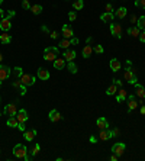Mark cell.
Returning a JSON list of instances; mask_svg holds the SVG:
<instances>
[{
    "label": "cell",
    "mask_w": 145,
    "mask_h": 161,
    "mask_svg": "<svg viewBox=\"0 0 145 161\" xmlns=\"http://www.w3.org/2000/svg\"><path fill=\"white\" fill-rule=\"evenodd\" d=\"M13 155L16 158H20V160H25V161H29L31 157H28V150L23 144H16L13 147Z\"/></svg>",
    "instance_id": "obj_1"
},
{
    "label": "cell",
    "mask_w": 145,
    "mask_h": 161,
    "mask_svg": "<svg viewBox=\"0 0 145 161\" xmlns=\"http://www.w3.org/2000/svg\"><path fill=\"white\" fill-rule=\"evenodd\" d=\"M58 58V48L57 47H50L44 51V60L45 61H55Z\"/></svg>",
    "instance_id": "obj_2"
},
{
    "label": "cell",
    "mask_w": 145,
    "mask_h": 161,
    "mask_svg": "<svg viewBox=\"0 0 145 161\" xmlns=\"http://www.w3.org/2000/svg\"><path fill=\"white\" fill-rule=\"evenodd\" d=\"M124 77H125V80L129 83V84H136V76H135V71L134 70H131V67H128L126 70H125V73H124Z\"/></svg>",
    "instance_id": "obj_3"
},
{
    "label": "cell",
    "mask_w": 145,
    "mask_h": 161,
    "mask_svg": "<svg viewBox=\"0 0 145 161\" xmlns=\"http://www.w3.org/2000/svg\"><path fill=\"white\" fill-rule=\"evenodd\" d=\"M3 113L6 115V116H16V113H17V107L15 103H9L5 106L3 109Z\"/></svg>",
    "instance_id": "obj_4"
},
{
    "label": "cell",
    "mask_w": 145,
    "mask_h": 161,
    "mask_svg": "<svg viewBox=\"0 0 145 161\" xmlns=\"http://www.w3.org/2000/svg\"><path fill=\"white\" fill-rule=\"evenodd\" d=\"M12 74V70L7 67V65H3V64H0V81H3L6 78H9Z\"/></svg>",
    "instance_id": "obj_5"
},
{
    "label": "cell",
    "mask_w": 145,
    "mask_h": 161,
    "mask_svg": "<svg viewBox=\"0 0 145 161\" xmlns=\"http://www.w3.org/2000/svg\"><path fill=\"white\" fill-rule=\"evenodd\" d=\"M125 150H126V145H125V144H122V142H116V144L112 147V152H113V154H116L117 157L124 155Z\"/></svg>",
    "instance_id": "obj_6"
},
{
    "label": "cell",
    "mask_w": 145,
    "mask_h": 161,
    "mask_svg": "<svg viewBox=\"0 0 145 161\" xmlns=\"http://www.w3.org/2000/svg\"><path fill=\"white\" fill-rule=\"evenodd\" d=\"M20 81H22V84H25L28 87V86H34V83L36 81V78L32 74H22L20 76Z\"/></svg>",
    "instance_id": "obj_7"
},
{
    "label": "cell",
    "mask_w": 145,
    "mask_h": 161,
    "mask_svg": "<svg viewBox=\"0 0 145 161\" xmlns=\"http://www.w3.org/2000/svg\"><path fill=\"white\" fill-rule=\"evenodd\" d=\"M110 32L115 38H119L122 36V26H120L119 23H110Z\"/></svg>",
    "instance_id": "obj_8"
},
{
    "label": "cell",
    "mask_w": 145,
    "mask_h": 161,
    "mask_svg": "<svg viewBox=\"0 0 145 161\" xmlns=\"http://www.w3.org/2000/svg\"><path fill=\"white\" fill-rule=\"evenodd\" d=\"M28 118H29V116H28V112H26L25 109L17 110V113H16V119H17L19 123H26Z\"/></svg>",
    "instance_id": "obj_9"
},
{
    "label": "cell",
    "mask_w": 145,
    "mask_h": 161,
    "mask_svg": "<svg viewBox=\"0 0 145 161\" xmlns=\"http://www.w3.org/2000/svg\"><path fill=\"white\" fill-rule=\"evenodd\" d=\"M48 118H50V121H51V122H60V121L62 119L61 113H60L57 109H52V110H50V115H48Z\"/></svg>",
    "instance_id": "obj_10"
},
{
    "label": "cell",
    "mask_w": 145,
    "mask_h": 161,
    "mask_svg": "<svg viewBox=\"0 0 145 161\" xmlns=\"http://www.w3.org/2000/svg\"><path fill=\"white\" fill-rule=\"evenodd\" d=\"M12 28V22H10V17H3L2 22H0V29H2L3 32H7L9 29Z\"/></svg>",
    "instance_id": "obj_11"
},
{
    "label": "cell",
    "mask_w": 145,
    "mask_h": 161,
    "mask_svg": "<svg viewBox=\"0 0 145 161\" xmlns=\"http://www.w3.org/2000/svg\"><path fill=\"white\" fill-rule=\"evenodd\" d=\"M125 99H128V91H126L125 89L120 87V89L117 90V95H116V102H117V103H122Z\"/></svg>",
    "instance_id": "obj_12"
},
{
    "label": "cell",
    "mask_w": 145,
    "mask_h": 161,
    "mask_svg": "<svg viewBox=\"0 0 145 161\" xmlns=\"http://www.w3.org/2000/svg\"><path fill=\"white\" fill-rule=\"evenodd\" d=\"M110 138H112V131H109V128L107 129H100V133H99L100 141H107V140H110Z\"/></svg>",
    "instance_id": "obj_13"
},
{
    "label": "cell",
    "mask_w": 145,
    "mask_h": 161,
    "mask_svg": "<svg viewBox=\"0 0 145 161\" xmlns=\"http://www.w3.org/2000/svg\"><path fill=\"white\" fill-rule=\"evenodd\" d=\"M62 35L64 38L67 39H71L72 36H74V32H72V28L70 25H62Z\"/></svg>",
    "instance_id": "obj_14"
},
{
    "label": "cell",
    "mask_w": 145,
    "mask_h": 161,
    "mask_svg": "<svg viewBox=\"0 0 145 161\" xmlns=\"http://www.w3.org/2000/svg\"><path fill=\"white\" fill-rule=\"evenodd\" d=\"M138 107V103H136V100H135V96H128V112L131 113L132 110H135Z\"/></svg>",
    "instance_id": "obj_15"
},
{
    "label": "cell",
    "mask_w": 145,
    "mask_h": 161,
    "mask_svg": "<svg viewBox=\"0 0 145 161\" xmlns=\"http://www.w3.org/2000/svg\"><path fill=\"white\" fill-rule=\"evenodd\" d=\"M76 51H72V50H65L64 51V54H62V57H64V60L65 61H74V58H76Z\"/></svg>",
    "instance_id": "obj_16"
},
{
    "label": "cell",
    "mask_w": 145,
    "mask_h": 161,
    "mask_svg": "<svg viewBox=\"0 0 145 161\" xmlns=\"http://www.w3.org/2000/svg\"><path fill=\"white\" fill-rule=\"evenodd\" d=\"M35 136H36V129H29V131L23 132V138H25L26 141H29V142L35 140Z\"/></svg>",
    "instance_id": "obj_17"
},
{
    "label": "cell",
    "mask_w": 145,
    "mask_h": 161,
    "mask_svg": "<svg viewBox=\"0 0 145 161\" xmlns=\"http://www.w3.org/2000/svg\"><path fill=\"white\" fill-rule=\"evenodd\" d=\"M100 19L105 22V23H112L113 19H115V13H112V12H105V13L100 16Z\"/></svg>",
    "instance_id": "obj_18"
},
{
    "label": "cell",
    "mask_w": 145,
    "mask_h": 161,
    "mask_svg": "<svg viewBox=\"0 0 145 161\" xmlns=\"http://www.w3.org/2000/svg\"><path fill=\"white\" fill-rule=\"evenodd\" d=\"M109 65H110V70H112L113 73H117V71L120 70V62H119V60H116V58H112L110 62H109Z\"/></svg>",
    "instance_id": "obj_19"
},
{
    "label": "cell",
    "mask_w": 145,
    "mask_h": 161,
    "mask_svg": "<svg viewBox=\"0 0 145 161\" xmlns=\"http://www.w3.org/2000/svg\"><path fill=\"white\" fill-rule=\"evenodd\" d=\"M38 78L39 80H50V71L45 70V68H39L38 70Z\"/></svg>",
    "instance_id": "obj_20"
},
{
    "label": "cell",
    "mask_w": 145,
    "mask_h": 161,
    "mask_svg": "<svg viewBox=\"0 0 145 161\" xmlns=\"http://www.w3.org/2000/svg\"><path fill=\"white\" fill-rule=\"evenodd\" d=\"M91 54H93V47L90 44H87L86 47L83 48V51H81V55H83V58H90Z\"/></svg>",
    "instance_id": "obj_21"
},
{
    "label": "cell",
    "mask_w": 145,
    "mask_h": 161,
    "mask_svg": "<svg viewBox=\"0 0 145 161\" xmlns=\"http://www.w3.org/2000/svg\"><path fill=\"white\" fill-rule=\"evenodd\" d=\"M96 123H97V128L99 129H107L109 128V123H107L106 118H103V116H100L97 121H96Z\"/></svg>",
    "instance_id": "obj_22"
},
{
    "label": "cell",
    "mask_w": 145,
    "mask_h": 161,
    "mask_svg": "<svg viewBox=\"0 0 145 161\" xmlns=\"http://www.w3.org/2000/svg\"><path fill=\"white\" fill-rule=\"evenodd\" d=\"M135 91H136V96L139 97V99H142L144 100V97H145V89L141 86V84H135Z\"/></svg>",
    "instance_id": "obj_23"
},
{
    "label": "cell",
    "mask_w": 145,
    "mask_h": 161,
    "mask_svg": "<svg viewBox=\"0 0 145 161\" xmlns=\"http://www.w3.org/2000/svg\"><path fill=\"white\" fill-rule=\"evenodd\" d=\"M139 34H141V29H139L138 26H131V28L128 29V35L132 36V38H138Z\"/></svg>",
    "instance_id": "obj_24"
},
{
    "label": "cell",
    "mask_w": 145,
    "mask_h": 161,
    "mask_svg": "<svg viewBox=\"0 0 145 161\" xmlns=\"http://www.w3.org/2000/svg\"><path fill=\"white\" fill-rule=\"evenodd\" d=\"M54 67L57 68V70H62V68L65 67V60H64V57H62V58H57V60L54 61Z\"/></svg>",
    "instance_id": "obj_25"
},
{
    "label": "cell",
    "mask_w": 145,
    "mask_h": 161,
    "mask_svg": "<svg viewBox=\"0 0 145 161\" xmlns=\"http://www.w3.org/2000/svg\"><path fill=\"white\" fill-rule=\"evenodd\" d=\"M126 13H128V10H126V7H119L116 12H115V17H119V19H124L125 16H126Z\"/></svg>",
    "instance_id": "obj_26"
},
{
    "label": "cell",
    "mask_w": 145,
    "mask_h": 161,
    "mask_svg": "<svg viewBox=\"0 0 145 161\" xmlns=\"http://www.w3.org/2000/svg\"><path fill=\"white\" fill-rule=\"evenodd\" d=\"M116 93H117V86L112 83V84L107 87V90H106V95H107V96H113V95H116Z\"/></svg>",
    "instance_id": "obj_27"
},
{
    "label": "cell",
    "mask_w": 145,
    "mask_h": 161,
    "mask_svg": "<svg viewBox=\"0 0 145 161\" xmlns=\"http://www.w3.org/2000/svg\"><path fill=\"white\" fill-rule=\"evenodd\" d=\"M7 126H10V128H17L19 126V122H17L16 116H10L7 119Z\"/></svg>",
    "instance_id": "obj_28"
},
{
    "label": "cell",
    "mask_w": 145,
    "mask_h": 161,
    "mask_svg": "<svg viewBox=\"0 0 145 161\" xmlns=\"http://www.w3.org/2000/svg\"><path fill=\"white\" fill-rule=\"evenodd\" d=\"M10 41H12V38H10V35L7 32H3L2 35H0V42L2 44H10Z\"/></svg>",
    "instance_id": "obj_29"
},
{
    "label": "cell",
    "mask_w": 145,
    "mask_h": 161,
    "mask_svg": "<svg viewBox=\"0 0 145 161\" xmlns=\"http://www.w3.org/2000/svg\"><path fill=\"white\" fill-rule=\"evenodd\" d=\"M67 67H68V71L72 73V74H76V73L79 71V68H77V65L74 64V61H70V62L67 64Z\"/></svg>",
    "instance_id": "obj_30"
},
{
    "label": "cell",
    "mask_w": 145,
    "mask_h": 161,
    "mask_svg": "<svg viewBox=\"0 0 145 161\" xmlns=\"http://www.w3.org/2000/svg\"><path fill=\"white\" fill-rule=\"evenodd\" d=\"M136 26H138L141 31H145V16L138 17V20H136Z\"/></svg>",
    "instance_id": "obj_31"
},
{
    "label": "cell",
    "mask_w": 145,
    "mask_h": 161,
    "mask_svg": "<svg viewBox=\"0 0 145 161\" xmlns=\"http://www.w3.org/2000/svg\"><path fill=\"white\" fill-rule=\"evenodd\" d=\"M58 47H61L62 50H68V47H71V41H70V39H67V38H64V39L60 42Z\"/></svg>",
    "instance_id": "obj_32"
},
{
    "label": "cell",
    "mask_w": 145,
    "mask_h": 161,
    "mask_svg": "<svg viewBox=\"0 0 145 161\" xmlns=\"http://www.w3.org/2000/svg\"><path fill=\"white\" fill-rule=\"evenodd\" d=\"M84 6V0H74V3H72V7L76 10H81Z\"/></svg>",
    "instance_id": "obj_33"
},
{
    "label": "cell",
    "mask_w": 145,
    "mask_h": 161,
    "mask_svg": "<svg viewBox=\"0 0 145 161\" xmlns=\"http://www.w3.org/2000/svg\"><path fill=\"white\" fill-rule=\"evenodd\" d=\"M31 12H32L34 15H39V13L42 12V6H41V5H32V6H31Z\"/></svg>",
    "instance_id": "obj_34"
},
{
    "label": "cell",
    "mask_w": 145,
    "mask_h": 161,
    "mask_svg": "<svg viewBox=\"0 0 145 161\" xmlns=\"http://www.w3.org/2000/svg\"><path fill=\"white\" fill-rule=\"evenodd\" d=\"M39 151H41L39 144H35V145L32 147V150H31V155H32V157H36V155L39 154Z\"/></svg>",
    "instance_id": "obj_35"
},
{
    "label": "cell",
    "mask_w": 145,
    "mask_h": 161,
    "mask_svg": "<svg viewBox=\"0 0 145 161\" xmlns=\"http://www.w3.org/2000/svg\"><path fill=\"white\" fill-rule=\"evenodd\" d=\"M12 74H13V77H19L20 78V76L23 74V71H22L20 67H15V70H12Z\"/></svg>",
    "instance_id": "obj_36"
},
{
    "label": "cell",
    "mask_w": 145,
    "mask_h": 161,
    "mask_svg": "<svg viewBox=\"0 0 145 161\" xmlns=\"http://www.w3.org/2000/svg\"><path fill=\"white\" fill-rule=\"evenodd\" d=\"M135 6L139 9H145V0H135Z\"/></svg>",
    "instance_id": "obj_37"
},
{
    "label": "cell",
    "mask_w": 145,
    "mask_h": 161,
    "mask_svg": "<svg viewBox=\"0 0 145 161\" xmlns=\"http://www.w3.org/2000/svg\"><path fill=\"white\" fill-rule=\"evenodd\" d=\"M93 51H94L96 54H103V51H105V50H103L102 45H96V47L93 48Z\"/></svg>",
    "instance_id": "obj_38"
},
{
    "label": "cell",
    "mask_w": 145,
    "mask_h": 161,
    "mask_svg": "<svg viewBox=\"0 0 145 161\" xmlns=\"http://www.w3.org/2000/svg\"><path fill=\"white\" fill-rule=\"evenodd\" d=\"M68 19H70L71 22H74V20L77 19V13H76V12H70V13H68Z\"/></svg>",
    "instance_id": "obj_39"
},
{
    "label": "cell",
    "mask_w": 145,
    "mask_h": 161,
    "mask_svg": "<svg viewBox=\"0 0 145 161\" xmlns=\"http://www.w3.org/2000/svg\"><path fill=\"white\" fill-rule=\"evenodd\" d=\"M22 7L23 9H31V3H29V0H23V2H22Z\"/></svg>",
    "instance_id": "obj_40"
},
{
    "label": "cell",
    "mask_w": 145,
    "mask_h": 161,
    "mask_svg": "<svg viewBox=\"0 0 145 161\" xmlns=\"http://www.w3.org/2000/svg\"><path fill=\"white\" fill-rule=\"evenodd\" d=\"M19 90H20V95H22V96H25V95H26V86H25V84H22Z\"/></svg>",
    "instance_id": "obj_41"
},
{
    "label": "cell",
    "mask_w": 145,
    "mask_h": 161,
    "mask_svg": "<svg viewBox=\"0 0 145 161\" xmlns=\"http://www.w3.org/2000/svg\"><path fill=\"white\" fill-rule=\"evenodd\" d=\"M20 86H22V81H20V80L13 81V87H15V89H20Z\"/></svg>",
    "instance_id": "obj_42"
},
{
    "label": "cell",
    "mask_w": 145,
    "mask_h": 161,
    "mask_svg": "<svg viewBox=\"0 0 145 161\" xmlns=\"http://www.w3.org/2000/svg\"><path fill=\"white\" fill-rule=\"evenodd\" d=\"M138 38H139V41H141V42H145V31H142V32L139 34V36H138Z\"/></svg>",
    "instance_id": "obj_43"
},
{
    "label": "cell",
    "mask_w": 145,
    "mask_h": 161,
    "mask_svg": "<svg viewBox=\"0 0 145 161\" xmlns=\"http://www.w3.org/2000/svg\"><path fill=\"white\" fill-rule=\"evenodd\" d=\"M70 41H71V45H77V44L80 42V41H79V38H74V36H72Z\"/></svg>",
    "instance_id": "obj_44"
},
{
    "label": "cell",
    "mask_w": 145,
    "mask_h": 161,
    "mask_svg": "<svg viewBox=\"0 0 145 161\" xmlns=\"http://www.w3.org/2000/svg\"><path fill=\"white\" fill-rule=\"evenodd\" d=\"M113 84H116V86H119V87H122V81L117 80V78H113Z\"/></svg>",
    "instance_id": "obj_45"
},
{
    "label": "cell",
    "mask_w": 145,
    "mask_h": 161,
    "mask_svg": "<svg viewBox=\"0 0 145 161\" xmlns=\"http://www.w3.org/2000/svg\"><path fill=\"white\" fill-rule=\"evenodd\" d=\"M106 12H112L113 13V6L109 3V5H106Z\"/></svg>",
    "instance_id": "obj_46"
},
{
    "label": "cell",
    "mask_w": 145,
    "mask_h": 161,
    "mask_svg": "<svg viewBox=\"0 0 145 161\" xmlns=\"http://www.w3.org/2000/svg\"><path fill=\"white\" fill-rule=\"evenodd\" d=\"M51 38H52V39H57V38H58V32H57V31H52V32H51Z\"/></svg>",
    "instance_id": "obj_47"
},
{
    "label": "cell",
    "mask_w": 145,
    "mask_h": 161,
    "mask_svg": "<svg viewBox=\"0 0 145 161\" xmlns=\"http://www.w3.org/2000/svg\"><path fill=\"white\" fill-rule=\"evenodd\" d=\"M117 135H119V128H116V129L112 131V136H117Z\"/></svg>",
    "instance_id": "obj_48"
},
{
    "label": "cell",
    "mask_w": 145,
    "mask_h": 161,
    "mask_svg": "<svg viewBox=\"0 0 145 161\" xmlns=\"http://www.w3.org/2000/svg\"><path fill=\"white\" fill-rule=\"evenodd\" d=\"M22 132H25V123H19V126H17Z\"/></svg>",
    "instance_id": "obj_49"
},
{
    "label": "cell",
    "mask_w": 145,
    "mask_h": 161,
    "mask_svg": "<svg viewBox=\"0 0 145 161\" xmlns=\"http://www.w3.org/2000/svg\"><path fill=\"white\" fill-rule=\"evenodd\" d=\"M15 15H16V13H15L13 10H9V13H7V17H10V19H12V17H13Z\"/></svg>",
    "instance_id": "obj_50"
},
{
    "label": "cell",
    "mask_w": 145,
    "mask_h": 161,
    "mask_svg": "<svg viewBox=\"0 0 145 161\" xmlns=\"http://www.w3.org/2000/svg\"><path fill=\"white\" fill-rule=\"evenodd\" d=\"M136 20H138V19L135 17V15H131V23H135Z\"/></svg>",
    "instance_id": "obj_51"
},
{
    "label": "cell",
    "mask_w": 145,
    "mask_h": 161,
    "mask_svg": "<svg viewBox=\"0 0 145 161\" xmlns=\"http://www.w3.org/2000/svg\"><path fill=\"white\" fill-rule=\"evenodd\" d=\"M96 141H97V140H96V136H94V135H91V136H90V142H91V144H94Z\"/></svg>",
    "instance_id": "obj_52"
},
{
    "label": "cell",
    "mask_w": 145,
    "mask_h": 161,
    "mask_svg": "<svg viewBox=\"0 0 145 161\" xmlns=\"http://www.w3.org/2000/svg\"><path fill=\"white\" fill-rule=\"evenodd\" d=\"M117 158H119V157H117V155H116V154H113V155H112V157H110V160H112V161H116V160H117Z\"/></svg>",
    "instance_id": "obj_53"
},
{
    "label": "cell",
    "mask_w": 145,
    "mask_h": 161,
    "mask_svg": "<svg viewBox=\"0 0 145 161\" xmlns=\"http://www.w3.org/2000/svg\"><path fill=\"white\" fill-rule=\"evenodd\" d=\"M3 17H5V12L0 9V19H3Z\"/></svg>",
    "instance_id": "obj_54"
},
{
    "label": "cell",
    "mask_w": 145,
    "mask_h": 161,
    "mask_svg": "<svg viewBox=\"0 0 145 161\" xmlns=\"http://www.w3.org/2000/svg\"><path fill=\"white\" fill-rule=\"evenodd\" d=\"M139 112H141V115H145V106H142V107H141V110H139Z\"/></svg>",
    "instance_id": "obj_55"
},
{
    "label": "cell",
    "mask_w": 145,
    "mask_h": 161,
    "mask_svg": "<svg viewBox=\"0 0 145 161\" xmlns=\"http://www.w3.org/2000/svg\"><path fill=\"white\" fill-rule=\"evenodd\" d=\"M2 61H3V54L0 52V64H2Z\"/></svg>",
    "instance_id": "obj_56"
},
{
    "label": "cell",
    "mask_w": 145,
    "mask_h": 161,
    "mask_svg": "<svg viewBox=\"0 0 145 161\" xmlns=\"http://www.w3.org/2000/svg\"><path fill=\"white\" fill-rule=\"evenodd\" d=\"M2 3H3V0H0V5H2Z\"/></svg>",
    "instance_id": "obj_57"
},
{
    "label": "cell",
    "mask_w": 145,
    "mask_h": 161,
    "mask_svg": "<svg viewBox=\"0 0 145 161\" xmlns=\"http://www.w3.org/2000/svg\"><path fill=\"white\" fill-rule=\"evenodd\" d=\"M0 105H2V97H0Z\"/></svg>",
    "instance_id": "obj_58"
},
{
    "label": "cell",
    "mask_w": 145,
    "mask_h": 161,
    "mask_svg": "<svg viewBox=\"0 0 145 161\" xmlns=\"http://www.w3.org/2000/svg\"><path fill=\"white\" fill-rule=\"evenodd\" d=\"M144 100H145V97H144Z\"/></svg>",
    "instance_id": "obj_59"
},
{
    "label": "cell",
    "mask_w": 145,
    "mask_h": 161,
    "mask_svg": "<svg viewBox=\"0 0 145 161\" xmlns=\"http://www.w3.org/2000/svg\"><path fill=\"white\" fill-rule=\"evenodd\" d=\"M0 44H2V42H0Z\"/></svg>",
    "instance_id": "obj_60"
}]
</instances>
